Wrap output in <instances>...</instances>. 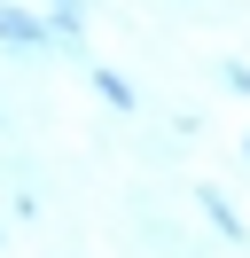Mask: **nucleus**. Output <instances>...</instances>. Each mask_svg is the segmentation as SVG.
<instances>
[{"mask_svg": "<svg viewBox=\"0 0 250 258\" xmlns=\"http://www.w3.org/2000/svg\"><path fill=\"white\" fill-rule=\"evenodd\" d=\"M0 39H16V47H39V24L16 16V8H0Z\"/></svg>", "mask_w": 250, "mask_h": 258, "instance_id": "obj_1", "label": "nucleus"}]
</instances>
